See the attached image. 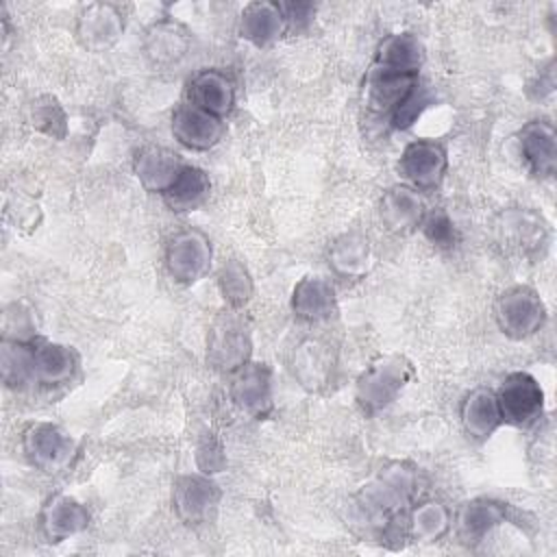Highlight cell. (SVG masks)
Masks as SVG:
<instances>
[{"label":"cell","mask_w":557,"mask_h":557,"mask_svg":"<svg viewBox=\"0 0 557 557\" xmlns=\"http://www.w3.org/2000/svg\"><path fill=\"white\" fill-rule=\"evenodd\" d=\"M518 150L529 172L540 178H553L557 170V135L548 120H531L518 133Z\"/></svg>","instance_id":"ffe728a7"},{"label":"cell","mask_w":557,"mask_h":557,"mask_svg":"<svg viewBox=\"0 0 557 557\" xmlns=\"http://www.w3.org/2000/svg\"><path fill=\"white\" fill-rule=\"evenodd\" d=\"M185 161L163 146H144L133 157V172L139 185L146 191L159 196H163L172 187Z\"/></svg>","instance_id":"484cf974"},{"label":"cell","mask_w":557,"mask_h":557,"mask_svg":"<svg viewBox=\"0 0 557 557\" xmlns=\"http://www.w3.org/2000/svg\"><path fill=\"white\" fill-rule=\"evenodd\" d=\"M426 211L429 207L422 191L405 183L387 187L379 198V220L392 235H411L418 231Z\"/></svg>","instance_id":"2e32d148"},{"label":"cell","mask_w":557,"mask_h":557,"mask_svg":"<svg viewBox=\"0 0 557 557\" xmlns=\"http://www.w3.org/2000/svg\"><path fill=\"white\" fill-rule=\"evenodd\" d=\"M33 352V379L37 387L54 389L67 385L78 374V355L72 346L52 342L46 337H35L30 342Z\"/></svg>","instance_id":"e0dca14e"},{"label":"cell","mask_w":557,"mask_h":557,"mask_svg":"<svg viewBox=\"0 0 557 557\" xmlns=\"http://www.w3.org/2000/svg\"><path fill=\"white\" fill-rule=\"evenodd\" d=\"M89 522V509L67 494L48 496L39 509V531L48 544H61L83 533Z\"/></svg>","instance_id":"ac0fdd59"},{"label":"cell","mask_w":557,"mask_h":557,"mask_svg":"<svg viewBox=\"0 0 557 557\" xmlns=\"http://www.w3.org/2000/svg\"><path fill=\"white\" fill-rule=\"evenodd\" d=\"M170 133L183 148L205 152L222 141L226 133V120H220L185 100L172 111Z\"/></svg>","instance_id":"5bb4252c"},{"label":"cell","mask_w":557,"mask_h":557,"mask_svg":"<svg viewBox=\"0 0 557 557\" xmlns=\"http://www.w3.org/2000/svg\"><path fill=\"white\" fill-rule=\"evenodd\" d=\"M416 366L398 352L374 359L355 383V400L366 416L389 407L413 381Z\"/></svg>","instance_id":"7a4b0ae2"},{"label":"cell","mask_w":557,"mask_h":557,"mask_svg":"<svg viewBox=\"0 0 557 557\" xmlns=\"http://www.w3.org/2000/svg\"><path fill=\"white\" fill-rule=\"evenodd\" d=\"M209 194H211L209 174L194 163H185L183 170L178 172L176 181L172 183V187L161 198L172 211L185 213V211H194V209L202 207L207 202Z\"/></svg>","instance_id":"f546056e"},{"label":"cell","mask_w":557,"mask_h":557,"mask_svg":"<svg viewBox=\"0 0 557 557\" xmlns=\"http://www.w3.org/2000/svg\"><path fill=\"white\" fill-rule=\"evenodd\" d=\"M433 102H435L433 91H431L422 81H418V83L411 87V91H409V94L396 104V109L392 111V115H389L392 128H396V131H407V128H411V126L418 122V117H420Z\"/></svg>","instance_id":"836d02e7"},{"label":"cell","mask_w":557,"mask_h":557,"mask_svg":"<svg viewBox=\"0 0 557 557\" xmlns=\"http://www.w3.org/2000/svg\"><path fill=\"white\" fill-rule=\"evenodd\" d=\"M28 122L37 133L50 139L61 141L67 135V111L52 94H41L30 102Z\"/></svg>","instance_id":"d6a6232c"},{"label":"cell","mask_w":557,"mask_h":557,"mask_svg":"<svg viewBox=\"0 0 557 557\" xmlns=\"http://www.w3.org/2000/svg\"><path fill=\"white\" fill-rule=\"evenodd\" d=\"M187 102L226 120L235 107V85L222 70H200L187 83Z\"/></svg>","instance_id":"d4e9b609"},{"label":"cell","mask_w":557,"mask_h":557,"mask_svg":"<svg viewBox=\"0 0 557 557\" xmlns=\"http://www.w3.org/2000/svg\"><path fill=\"white\" fill-rule=\"evenodd\" d=\"M494 322L511 342L533 337L546 322V305L529 285H511L494 302Z\"/></svg>","instance_id":"5b68a950"},{"label":"cell","mask_w":557,"mask_h":557,"mask_svg":"<svg viewBox=\"0 0 557 557\" xmlns=\"http://www.w3.org/2000/svg\"><path fill=\"white\" fill-rule=\"evenodd\" d=\"M289 309L296 320L307 324L329 322L337 315V296L329 278L320 274L302 276L289 296Z\"/></svg>","instance_id":"44dd1931"},{"label":"cell","mask_w":557,"mask_h":557,"mask_svg":"<svg viewBox=\"0 0 557 557\" xmlns=\"http://www.w3.org/2000/svg\"><path fill=\"white\" fill-rule=\"evenodd\" d=\"M459 422L468 440L487 442L503 424L496 392L490 387L470 389L459 405Z\"/></svg>","instance_id":"603a6c76"},{"label":"cell","mask_w":557,"mask_h":557,"mask_svg":"<svg viewBox=\"0 0 557 557\" xmlns=\"http://www.w3.org/2000/svg\"><path fill=\"white\" fill-rule=\"evenodd\" d=\"M4 339H20L30 342L37 337L35 333V320L30 309H26L22 302H13L4 309Z\"/></svg>","instance_id":"8d00e7d4"},{"label":"cell","mask_w":557,"mask_h":557,"mask_svg":"<svg viewBox=\"0 0 557 557\" xmlns=\"http://www.w3.org/2000/svg\"><path fill=\"white\" fill-rule=\"evenodd\" d=\"M228 376V396L242 413L255 420H263L272 413V370L268 363L250 359Z\"/></svg>","instance_id":"4fadbf2b"},{"label":"cell","mask_w":557,"mask_h":557,"mask_svg":"<svg viewBox=\"0 0 557 557\" xmlns=\"http://www.w3.org/2000/svg\"><path fill=\"white\" fill-rule=\"evenodd\" d=\"M126 28L124 13L113 2H87L74 17V37L87 52L102 54L117 46Z\"/></svg>","instance_id":"7c38bea8"},{"label":"cell","mask_w":557,"mask_h":557,"mask_svg":"<svg viewBox=\"0 0 557 557\" xmlns=\"http://www.w3.org/2000/svg\"><path fill=\"white\" fill-rule=\"evenodd\" d=\"M196 468L205 474H218L226 468V453L224 444L213 433H202L196 444Z\"/></svg>","instance_id":"d590c367"},{"label":"cell","mask_w":557,"mask_h":557,"mask_svg":"<svg viewBox=\"0 0 557 557\" xmlns=\"http://www.w3.org/2000/svg\"><path fill=\"white\" fill-rule=\"evenodd\" d=\"M20 444L26 461L44 474H61L70 470L78 457L76 440L52 422H30L22 431Z\"/></svg>","instance_id":"3957f363"},{"label":"cell","mask_w":557,"mask_h":557,"mask_svg":"<svg viewBox=\"0 0 557 557\" xmlns=\"http://www.w3.org/2000/svg\"><path fill=\"white\" fill-rule=\"evenodd\" d=\"M503 416V424L516 429L537 426L544 416V389L529 372H509L500 387L494 389Z\"/></svg>","instance_id":"ba28073f"},{"label":"cell","mask_w":557,"mask_h":557,"mask_svg":"<svg viewBox=\"0 0 557 557\" xmlns=\"http://www.w3.org/2000/svg\"><path fill=\"white\" fill-rule=\"evenodd\" d=\"M33 342V339H30ZM30 342H20V339H4L2 337V348H0V372H2V383L9 389L24 392L35 385L33 379V352H30Z\"/></svg>","instance_id":"4dcf8cb0"},{"label":"cell","mask_w":557,"mask_h":557,"mask_svg":"<svg viewBox=\"0 0 557 557\" xmlns=\"http://www.w3.org/2000/svg\"><path fill=\"white\" fill-rule=\"evenodd\" d=\"M453 529V511L440 498L413 503L405 516V537L413 544H435Z\"/></svg>","instance_id":"83f0119b"},{"label":"cell","mask_w":557,"mask_h":557,"mask_svg":"<svg viewBox=\"0 0 557 557\" xmlns=\"http://www.w3.org/2000/svg\"><path fill=\"white\" fill-rule=\"evenodd\" d=\"M420 231H422L424 239L435 248L448 250L457 244V226H455L453 218L448 215V211L442 207L426 211V215L420 224Z\"/></svg>","instance_id":"e575fe53"},{"label":"cell","mask_w":557,"mask_h":557,"mask_svg":"<svg viewBox=\"0 0 557 557\" xmlns=\"http://www.w3.org/2000/svg\"><path fill=\"white\" fill-rule=\"evenodd\" d=\"M507 520V503L490 496H476L466 500L457 516H453L455 533L461 544H481L498 524Z\"/></svg>","instance_id":"7402d4cb"},{"label":"cell","mask_w":557,"mask_h":557,"mask_svg":"<svg viewBox=\"0 0 557 557\" xmlns=\"http://www.w3.org/2000/svg\"><path fill=\"white\" fill-rule=\"evenodd\" d=\"M281 7L287 20V30L305 28L315 13V7L311 2H281Z\"/></svg>","instance_id":"f35d334b"},{"label":"cell","mask_w":557,"mask_h":557,"mask_svg":"<svg viewBox=\"0 0 557 557\" xmlns=\"http://www.w3.org/2000/svg\"><path fill=\"white\" fill-rule=\"evenodd\" d=\"M218 292L228 309L242 311L255 296V281L248 265L239 259H228L218 268L215 274Z\"/></svg>","instance_id":"1f68e13d"},{"label":"cell","mask_w":557,"mask_h":557,"mask_svg":"<svg viewBox=\"0 0 557 557\" xmlns=\"http://www.w3.org/2000/svg\"><path fill=\"white\" fill-rule=\"evenodd\" d=\"M418 494V470L407 461H389L379 468L357 492L359 513L389 537L405 522L409 507Z\"/></svg>","instance_id":"6da1fadb"},{"label":"cell","mask_w":557,"mask_h":557,"mask_svg":"<svg viewBox=\"0 0 557 557\" xmlns=\"http://www.w3.org/2000/svg\"><path fill=\"white\" fill-rule=\"evenodd\" d=\"M239 37L257 48H268L287 33V20L281 2L257 0L248 2L237 22Z\"/></svg>","instance_id":"cb8c5ba5"},{"label":"cell","mask_w":557,"mask_h":557,"mask_svg":"<svg viewBox=\"0 0 557 557\" xmlns=\"http://www.w3.org/2000/svg\"><path fill=\"white\" fill-rule=\"evenodd\" d=\"M189 48L191 30L174 17L154 20L141 37V50L146 61L163 70L178 65L189 54Z\"/></svg>","instance_id":"9a60e30c"},{"label":"cell","mask_w":557,"mask_h":557,"mask_svg":"<svg viewBox=\"0 0 557 557\" xmlns=\"http://www.w3.org/2000/svg\"><path fill=\"white\" fill-rule=\"evenodd\" d=\"M372 63L396 72L420 74V67L424 63L422 41L409 30L392 33L379 41Z\"/></svg>","instance_id":"f1b7e54d"},{"label":"cell","mask_w":557,"mask_h":557,"mask_svg":"<svg viewBox=\"0 0 557 557\" xmlns=\"http://www.w3.org/2000/svg\"><path fill=\"white\" fill-rule=\"evenodd\" d=\"M250 359L252 335L248 322L235 309L220 313L207 331V363L222 374H233Z\"/></svg>","instance_id":"277c9868"},{"label":"cell","mask_w":557,"mask_h":557,"mask_svg":"<svg viewBox=\"0 0 557 557\" xmlns=\"http://www.w3.org/2000/svg\"><path fill=\"white\" fill-rule=\"evenodd\" d=\"M496 237L507 250L520 257L542 259L550 242V228L537 211L516 207L503 211L496 218Z\"/></svg>","instance_id":"30bf717a"},{"label":"cell","mask_w":557,"mask_h":557,"mask_svg":"<svg viewBox=\"0 0 557 557\" xmlns=\"http://www.w3.org/2000/svg\"><path fill=\"white\" fill-rule=\"evenodd\" d=\"M527 94L537 102H544L555 94V61L553 59L546 65H542L540 72L529 81Z\"/></svg>","instance_id":"74e56055"},{"label":"cell","mask_w":557,"mask_h":557,"mask_svg":"<svg viewBox=\"0 0 557 557\" xmlns=\"http://www.w3.org/2000/svg\"><path fill=\"white\" fill-rule=\"evenodd\" d=\"M163 263L170 278L178 285H194L205 278L213 265V244L196 226L176 231L163 250Z\"/></svg>","instance_id":"8992f818"},{"label":"cell","mask_w":557,"mask_h":557,"mask_svg":"<svg viewBox=\"0 0 557 557\" xmlns=\"http://www.w3.org/2000/svg\"><path fill=\"white\" fill-rule=\"evenodd\" d=\"M172 509L176 518L187 527L209 524L220 507V485L211 474L187 472L178 474L172 483Z\"/></svg>","instance_id":"9c48e42d"},{"label":"cell","mask_w":557,"mask_h":557,"mask_svg":"<svg viewBox=\"0 0 557 557\" xmlns=\"http://www.w3.org/2000/svg\"><path fill=\"white\" fill-rule=\"evenodd\" d=\"M396 168L405 185L418 191H433L446 176L448 150L437 139L420 137L403 148Z\"/></svg>","instance_id":"8fae6325"},{"label":"cell","mask_w":557,"mask_h":557,"mask_svg":"<svg viewBox=\"0 0 557 557\" xmlns=\"http://www.w3.org/2000/svg\"><path fill=\"white\" fill-rule=\"evenodd\" d=\"M326 259L339 278H363L372 268V244L361 231H344L329 244Z\"/></svg>","instance_id":"4316f807"},{"label":"cell","mask_w":557,"mask_h":557,"mask_svg":"<svg viewBox=\"0 0 557 557\" xmlns=\"http://www.w3.org/2000/svg\"><path fill=\"white\" fill-rule=\"evenodd\" d=\"M420 81V74H407L387 70L381 65H370L363 81V104L372 115H392L396 104L411 91Z\"/></svg>","instance_id":"d6986e66"},{"label":"cell","mask_w":557,"mask_h":557,"mask_svg":"<svg viewBox=\"0 0 557 557\" xmlns=\"http://www.w3.org/2000/svg\"><path fill=\"white\" fill-rule=\"evenodd\" d=\"M337 363V348L320 335L298 339L287 359L294 381L309 394H322L335 383Z\"/></svg>","instance_id":"52a82bcc"}]
</instances>
